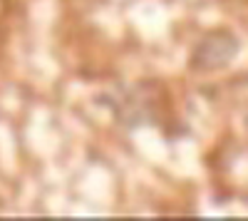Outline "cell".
I'll return each instance as SVG.
<instances>
[{"instance_id": "cell-1", "label": "cell", "mask_w": 248, "mask_h": 221, "mask_svg": "<svg viewBox=\"0 0 248 221\" xmlns=\"http://www.w3.org/2000/svg\"><path fill=\"white\" fill-rule=\"evenodd\" d=\"M221 40H223V35H218V47H214V37H209V40H203V43H201V47L196 52V63H201V67H216V65L226 63V60L233 55L236 47H226L223 50Z\"/></svg>"}]
</instances>
